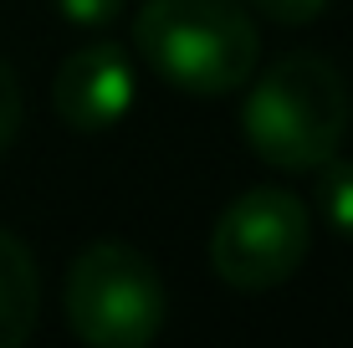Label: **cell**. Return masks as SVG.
<instances>
[{
  "label": "cell",
  "instance_id": "cell-1",
  "mask_svg": "<svg viewBox=\"0 0 353 348\" xmlns=\"http://www.w3.org/2000/svg\"><path fill=\"white\" fill-rule=\"evenodd\" d=\"M353 98L348 82L318 52H287L256 72L241 103V134L272 170H318L348 139Z\"/></svg>",
  "mask_w": 353,
  "mask_h": 348
},
{
  "label": "cell",
  "instance_id": "cell-10",
  "mask_svg": "<svg viewBox=\"0 0 353 348\" xmlns=\"http://www.w3.org/2000/svg\"><path fill=\"white\" fill-rule=\"evenodd\" d=\"M251 10L276 21V26H312L327 10V0H251Z\"/></svg>",
  "mask_w": 353,
  "mask_h": 348
},
{
  "label": "cell",
  "instance_id": "cell-9",
  "mask_svg": "<svg viewBox=\"0 0 353 348\" xmlns=\"http://www.w3.org/2000/svg\"><path fill=\"white\" fill-rule=\"evenodd\" d=\"M128 0H57V10L72 21V26H88V31H103L123 16Z\"/></svg>",
  "mask_w": 353,
  "mask_h": 348
},
{
  "label": "cell",
  "instance_id": "cell-4",
  "mask_svg": "<svg viewBox=\"0 0 353 348\" xmlns=\"http://www.w3.org/2000/svg\"><path fill=\"white\" fill-rule=\"evenodd\" d=\"M312 246V221L292 190L256 185L221 210L210 231V267L236 292L282 287Z\"/></svg>",
  "mask_w": 353,
  "mask_h": 348
},
{
  "label": "cell",
  "instance_id": "cell-8",
  "mask_svg": "<svg viewBox=\"0 0 353 348\" xmlns=\"http://www.w3.org/2000/svg\"><path fill=\"white\" fill-rule=\"evenodd\" d=\"M21 134V82H16V67L0 57V154L16 143Z\"/></svg>",
  "mask_w": 353,
  "mask_h": 348
},
{
  "label": "cell",
  "instance_id": "cell-3",
  "mask_svg": "<svg viewBox=\"0 0 353 348\" xmlns=\"http://www.w3.org/2000/svg\"><path fill=\"white\" fill-rule=\"evenodd\" d=\"M67 323L88 348H143L169 318L164 277L143 251L123 241H97L77 251L62 287Z\"/></svg>",
  "mask_w": 353,
  "mask_h": 348
},
{
  "label": "cell",
  "instance_id": "cell-5",
  "mask_svg": "<svg viewBox=\"0 0 353 348\" xmlns=\"http://www.w3.org/2000/svg\"><path fill=\"white\" fill-rule=\"evenodd\" d=\"M133 67L128 52L113 41H92L82 52H72L52 77V108L67 128L77 134H97V128H113L118 118L133 108Z\"/></svg>",
  "mask_w": 353,
  "mask_h": 348
},
{
  "label": "cell",
  "instance_id": "cell-7",
  "mask_svg": "<svg viewBox=\"0 0 353 348\" xmlns=\"http://www.w3.org/2000/svg\"><path fill=\"white\" fill-rule=\"evenodd\" d=\"M312 195H318V215L327 225H333L338 236H348L353 241V159H323L318 170H312Z\"/></svg>",
  "mask_w": 353,
  "mask_h": 348
},
{
  "label": "cell",
  "instance_id": "cell-2",
  "mask_svg": "<svg viewBox=\"0 0 353 348\" xmlns=\"http://www.w3.org/2000/svg\"><path fill=\"white\" fill-rule=\"evenodd\" d=\"M133 46L154 77L190 98H225L246 88L261 57L256 21L241 0H143Z\"/></svg>",
  "mask_w": 353,
  "mask_h": 348
},
{
  "label": "cell",
  "instance_id": "cell-6",
  "mask_svg": "<svg viewBox=\"0 0 353 348\" xmlns=\"http://www.w3.org/2000/svg\"><path fill=\"white\" fill-rule=\"evenodd\" d=\"M41 313V277L26 241L0 225V348H21Z\"/></svg>",
  "mask_w": 353,
  "mask_h": 348
}]
</instances>
